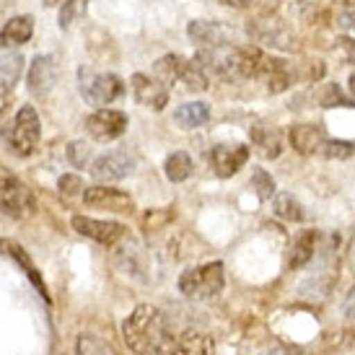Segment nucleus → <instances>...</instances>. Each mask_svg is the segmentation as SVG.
I'll return each instance as SVG.
<instances>
[{"instance_id": "1", "label": "nucleus", "mask_w": 355, "mask_h": 355, "mask_svg": "<svg viewBox=\"0 0 355 355\" xmlns=\"http://www.w3.org/2000/svg\"><path fill=\"white\" fill-rule=\"evenodd\" d=\"M122 337L135 355H171L177 335L168 327L166 314L153 304H140L122 322Z\"/></svg>"}, {"instance_id": "2", "label": "nucleus", "mask_w": 355, "mask_h": 355, "mask_svg": "<svg viewBox=\"0 0 355 355\" xmlns=\"http://www.w3.org/2000/svg\"><path fill=\"white\" fill-rule=\"evenodd\" d=\"M226 286L223 262H207L200 267H189L179 275V293L189 301H210Z\"/></svg>"}, {"instance_id": "3", "label": "nucleus", "mask_w": 355, "mask_h": 355, "mask_svg": "<svg viewBox=\"0 0 355 355\" xmlns=\"http://www.w3.org/2000/svg\"><path fill=\"white\" fill-rule=\"evenodd\" d=\"M3 138L8 143V148L16 153V156L26 158L31 156L37 146H40V138H42V122H40V114H37V109L29 107V104H24V107L13 114L6 130H3Z\"/></svg>"}, {"instance_id": "4", "label": "nucleus", "mask_w": 355, "mask_h": 355, "mask_svg": "<svg viewBox=\"0 0 355 355\" xmlns=\"http://www.w3.org/2000/svg\"><path fill=\"white\" fill-rule=\"evenodd\" d=\"M0 210L10 218H24L34 213L31 189L3 164H0Z\"/></svg>"}, {"instance_id": "5", "label": "nucleus", "mask_w": 355, "mask_h": 355, "mask_svg": "<svg viewBox=\"0 0 355 355\" xmlns=\"http://www.w3.org/2000/svg\"><path fill=\"white\" fill-rule=\"evenodd\" d=\"M73 231H78L80 236L96 241L101 247H117L122 239L128 236V226H122L117 220H99L89 216H73L70 218Z\"/></svg>"}, {"instance_id": "6", "label": "nucleus", "mask_w": 355, "mask_h": 355, "mask_svg": "<svg viewBox=\"0 0 355 355\" xmlns=\"http://www.w3.org/2000/svg\"><path fill=\"white\" fill-rule=\"evenodd\" d=\"M135 166H138V158L132 150H109L91 164V177L96 182H119L130 177Z\"/></svg>"}, {"instance_id": "7", "label": "nucleus", "mask_w": 355, "mask_h": 355, "mask_svg": "<svg viewBox=\"0 0 355 355\" xmlns=\"http://www.w3.org/2000/svg\"><path fill=\"white\" fill-rule=\"evenodd\" d=\"M247 31L259 44H265L270 50H280V52L298 50V37L288 29L283 21H249Z\"/></svg>"}, {"instance_id": "8", "label": "nucleus", "mask_w": 355, "mask_h": 355, "mask_svg": "<svg viewBox=\"0 0 355 355\" xmlns=\"http://www.w3.org/2000/svg\"><path fill=\"white\" fill-rule=\"evenodd\" d=\"M80 94L89 104L104 109L125 94V83L114 73H96V76H89L80 83Z\"/></svg>"}, {"instance_id": "9", "label": "nucleus", "mask_w": 355, "mask_h": 355, "mask_svg": "<svg viewBox=\"0 0 355 355\" xmlns=\"http://www.w3.org/2000/svg\"><path fill=\"white\" fill-rule=\"evenodd\" d=\"M86 130L94 140L99 143H109V140H117L125 135L128 130V114L119 112V109H96L94 114L86 117Z\"/></svg>"}, {"instance_id": "10", "label": "nucleus", "mask_w": 355, "mask_h": 355, "mask_svg": "<svg viewBox=\"0 0 355 355\" xmlns=\"http://www.w3.org/2000/svg\"><path fill=\"white\" fill-rule=\"evenodd\" d=\"M207 161H210V166H213V171H216L218 177L228 179L234 177V174H239V168H244V164L249 161V148L241 146V143H234V146L220 143V146L210 148Z\"/></svg>"}, {"instance_id": "11", "label": "nucleus", "mask_w": 355, "mask_h": 355, "mask_svg": "<svg viewBox=\"0 0 355 355\" xmlns=\"http://www.w3.org/2000/svg\"><path fill=\"white\" fill-rule=\"evenodd\" d=\"M130 89H132V96L138 99V104L143 107H150L161 112V109L168 104V89L156 80L153 76H146V73H135L132 80H130Z\"/></svg>"}, {"instance_id": "12", "label": "nucleus", "mask_w": 355, "mask_h": 355, "mask_svg": "<svg viewBox=\"0 0 355 355\" xmlns=\"http://www.w3.org/2000/svg\"><path fill=\"white\" fill-rule=\"evenodd\" d=\"M83 202L91 207H107V210H114V213H130L135 207V202H132L128 192L107 187V184H96V187L83 189Z\"/></svg>"}, {"instance_id": "13", "label": "nucleus", "mask_w": 355, "mask_h": 355, "mask_svg": "<svg viewBox=\"0 0 355 355\" xmlns=\"http://www.w3.org/2000/svg\"><path fill=\"white\" fill-rule=\"evenodd\" d=\"M58 80V65L50 55H37L31 60L29 73H26V83H29V91L34 96H44L50 94L52 86Z\"/></svg>"}, {"instance_id": "14", "label": "nucleus", "mask_w": 355, "mask_h": 355, "mask_svg": "<svg viewBox=\"0 0 355 355\" xmlns=\"http://www.w3.org/2000/svg\"><path fill=\"white\" fill-rule=\"evenodd\" d=\"M288 140H291V148L301 153V156H314V153H322L327 143V135L322 128L316 125H293L288 130Z\"/></svg>"}, {"instance_id": "15", "label": "nucleus", "mask_w": 355, "mask_h": 355, "mask_svg": "<svg viewBox=\"0 0 355 355\" xmlns=\"http://www.w3.org/2000/svg\"><path fill=\"white\" fill-rule=\"evenodd\" d=\"M0 254L10 257L16 265L26 272V277L31 280V286L40 291V296L50 304V296H47V286H44V280H42L40 270H37V265L31 262V257L26 254V249L21 247V244H16V241H10V239H0Z\"/></svg>"}, {"instance_id": "16", "label": "nucleus", "mask_w": 355, "mask_h": 355, "mask_svg": "<svg viewBox=\"0 0 355 355\" xmlns=\"http://www.w3.org/2000/svg\"><path fill=\"white\" fill-rule=\"evenodd\" d=\"M187 34L202 50H218L228 40V29H223L220 24H213V21H192L187 26Z\"/></svg>"}, {"instance_id": "17", "label": "nucleus", "mask_w": 355, "mask_h": 355, "mask_svg": "<svg viewBox=\"0 0 355 355\" xmlns=\"http://www.w3.org/2000/svg\"><path fill=\"white\" fill-rule=\"evenodd\" d=\"M316 234L314 228H304V231H298L296 239H293V244H291V254H288V267L291 270H301L311 262V257L316 252Z\"/></svg>"}, {"instance_id": "18", "label": "nucleus", "mask_w": 355, "mask_h": 355, "mask_svg": "<svg viewBox=\"0 0 355 355\" xmlns=\"http://www.w3.org/2000/svg\"><path fill=\"white\" fill-rule=\"evenodd\" d=\"M31 34H34V19H31V16H13V19L0 29V50L19 47V44L31 40Z\"/></svg>"}, {"instance_id": "19", "label": "nucleus", "mask_w": 355, "mask_h": 355, "mask_svg": "<svg viewBox=\"0 0 355 355\" xmlns=\"http://www.w3.org/2000/svg\"><path fill=\"white\" fill-rule=\"evenodd\" d=\"M249 138L257 146L262 158H277L283 153V135L275 128H265V125H254L249 130Z\"/></svg>"}, {"instance_id": "20", "label": "nucleus", "mask_w": 355, "mask_h": 355, "mask_svg": "<svg viewBox=\"0 0 355 355\" xmlns=\"http://www.w3.org/2000/svg\"><path fill=\"white\" fill-rule=\"evenodd\" d=\"M171 355H216V340L205 332H184L177 337Z\"/></svg>"}, {"instance_id": "21", "label": "nucleus", "mask_w": 355, "mask_h": 355, "mask_svg": "<svg viewBox=\"0 0 355 355\" xmlns=\"http://www.w3.org/2000/svg\"><path fill=\"white\" fill-rule=\"evenodd\" d=\"M24 73V55L21 52H8L0 55V101L10 94V89L19 83Z\"/></svg>"}, {"instance_id": "22", "label": "nucleus", "mask_w": 355, "mask_h": 355, "mask_svg": "<svg viewBox=\"0 0 355 355\" xmlns=\"http://www.w3.org/2000/svg\"><path fill=\"white\" fill-rule=\"evenodd\" d=\"M207 119H210V107L202 104V101H184V104L177 107V112H174V122L184 130L200 128V125H205Z\"/></svg>"}, {"instance_id": "23", "label": "nucleus", "mask_w": 355, "mask_h": 355, "mask_svg": "<svg viewBox=\"0 0 355 355\" xmlns=\"http://www.w3.org/2000/svg\"><path fill=\"white\" fill-rule=\"evenodd\" d=\"M187 60H182L179 55H164L153 62V78L161 80L164 86H177L179 76H182V68H184Z\"/></svg>"}, {"instance_id": "24", "label": "nucleus", "mask_w": 355, "mask_h": 355, "mask_svg": "<svg viewBox=\"0 0 355 355\" xmlns=\"http://www.w3.org/2000/svg\"><path fill=\"white\" fill-rule=\"evenodd\" d=\"M272 210H275L277 218H283L288 223H301L306 218L304 205L291 192H277L275 198H272Z\"/></svg>"}, {"instance_id": "25", "label": "nucleus", "mask_w": 355, "mask_h": 355, "mask_svg": "<svg viewBox=\"0 0 355 355\" xmlns=\"http://www.w3.org/2000/svg\"><path fill=\"white\" fill-rule=\"evenodd\" d=\"M164 174H166L168 182H177V184L189 179V174H192V158H189V153H184V150L168 153L166 161H164Z\"/></svg>"}, {"instance_id": "26", "label": "nucleus", "mask_w": 355, "mask_h": 355, "mask_svg": "<svg viewBox=\"0 0 355 355\" xmlns=\"http://www.w3.org/2000/svg\"><path fill=\"white\" fill-rule=\"evenodd\" d=\"M179 86L187 91H205L207 89V76L205 70L200 68L195 60H187L184 68H182V76H179Z\"/></svg>"}, {"instance_id": "27", "label": "nucleus", "mask_w": 355, "mask_h": 355, "mask_svg": "<svg viewBox=\"0 0 355 355\" xmlns=\"http://www.w3.org/2000/svg\"><path fill=\"white\" fill-rule=\"evenodd\" d=\"M316 101H319V107H324V109L350 107V104H353V99H347L345 91L340 89L337 83H327V86H322V91L316 94Z\"/></svg>"}, {"instance_id": "28", "label": "nucleus", "mask_w": 355, "mask_h": 355, "mask_svg": "<svg viewBox=\"0 0 355 355\" xmlns=\"http://www.w3.org/2000/svg\"><path fill=\"white\" fill-rule=\"evenodd\" d=\"M76 355H117V350L99 340L94 335H80L78 337V345H76Z\"/></svg>"}, {"instance_id": "29", "label": "nucleus", "mask_w": 355, "mask_h": 355, "mask_svg": "<svg viewBox=\"0 0 355 355\" xmlns=\"http://www.w3.org/2000/svg\"><path fill=\"white\" fill-rule=\"evenodd\" d=\"M252 189L257 192L259 200H272L277 195L275 179H272V174H267L265 168H254L252 171Z\"/></svg>"}, {"instance_id": "30", "label": "nucleus", "mask_w": 355, "mask_h": 355, "mask_svg": "<svg viewBox=\"0 0 355 355\" xmlns=\"http://www.w3.org/2000/svg\"><path fill=\"white\" fill-rule=\"evenodd\" d=\"M322 153L329 161H345L355 153V143H350V140H327Z\"/></svg>"}, {"instance_id": "31", "label": "nucleus", "mask_w": 355, "mask_h": 355, "mask_svg": "<svg viewBox=\"0 0 355 355\" xmlns=\"http://www.w3.org/2000/svg\"><path fill=\"white\" fill-rule=\"evenodd\" d=\"M298 16L306 21V24H327L329 21V10L322 8V6H316V3H306L301 0V6H298Z\"/></svg>"}, {"instance_id": "32", "label": "nucleus", "mask_w": 355, "mask_h": 355, "mask_svg": "<svg viewBox=\"0 0 355 355\" xmlns=\"http://www.w3.org/2000/svg\"><path fill=\"white\" fill-rule=\"evenodd\" d=\"M89 158H91V146L86 143V140H73V143L68 146V161L76 168L86 166V164H89Z\"/></svg>"}, {"instance_id": "33", "label": "nucleus", "mask_w": 355, "mask_h": 355, "mask_svg": "<svg viewBox=\"0 0 355 355\" xmlns=\"http://www.w3.org/2000/svg\"><path fill=\"white\" fill-rule=\"evenodd\" d=\"M291 83H293V78H291V70L288 68L275 70L272 76H267L265 78V86L270 94H283V91L291 89Z\"/></svg>"}, {"instance_id": "34", "label": "nucleus", "mask_w": 355, "mask_h": 355, "mask_svg": "<svg viewBox=\"0 0 355 355\" xmlns=\"http://www.w3.org/2000/svg\"><path fill=\"white\" fill-rule=\"evenodd\" d=\"M83 8H86V0H68V3L60 8V26H62V29L70 26L73 19H78L80 13H83Z\"/></svg>"}, {"instance_id": "35", "label": "nucleus", "mask_w": 355, "mask_h": 355, "mask_svg": "<svg viewBox=\"0 0 355 355\" xmlns=\"http://www.w3.org/2000/svg\"><path fill=\"white\" fill-rule=\"evenodd\" d=\"M58 189L65 198H76V195H80V189H83V182H80L78 174H62L58 182Z\"/></svg>"}, {"instance_id": "36", "label": "nucleus", "mask_w": 355, "mask_h": 355, "mask_svg": "<svg viewBox=\"0 0 355 355\" xmlns=\"http://www.w3.org/2000/svg\"><path fill=\"white\" fill-rule=\"evenodd\" d=\"M337 47H340V52H343V58H345L350 65H355V40L353 37H340V40H337Z\"/></svg>"}, {"instance_id": "37", "label": "nucleus", "mask_w": 355, "mask_h": 355, "mask_svg": "<svg viewBox=\"0 0 355 355\" xmlns=\"http://www.w3.org/2000/svg\"><path fill=\"white\" fill-rule=\"evenodd\" d=\"M327 73V65L322 60H314V62H309V70H306V78L309 80H322Z\"/></svg>"}, {"instance_id": "38", "label": "nucleus", "mask_w": 355, "mask_h": 355, "mask_svg": "<svg viewBox=\"0 0 355 355\" xmlns=\"http://www.w3.org/2000/svg\"><path fill=\"white\" fill-rule=\"evenodd\" d=\"M343 316H345V319H350V322L355 319V286L347 291L345 301H343Z\"/></svg>"}, {"instance_id": "39", "label": "nucleus", "mask_w": 355, "mask_h": 355, "mask_svg": "<svg viewBox=\"0 0 355 355\" xmlns=\"http://www.w3.org/2000/svg\"><path fill=\"white\" fill-rule=\"evenodd\" d=\"M259 355H291V350L283 345H272V347H267V350H262Z\"/></svg>"}, {"instance_id": "40", "label": "nucleus", "mask_w": 355, "mask_h": 355, "mask_svg": "<svg viewBox=\"0 0 355 355\" xmlns=\"http://www.w3.org/2000/svg\"><path fill=\"white\" fill-rule=\"evenodd\" d=\"M223 6H228V8H247L252 0H220Z\"/></svg>"}, {"instance_id": "41", "label": "nucleus", "mask_w": 355, "mask_h": 355, "mask_svg": "<svg viewBox=\"0 0 355 355\" xmlns=\"http://www.w3.org/2000/svg\"><path fill=\"white\" fill-rule=\"evenodd\" d=\"M340 10H355V0H332Z\"/></svg>"}, {"instance_id": "42", "label": "nucleus", "mask_w": 355, "mask_h": 355, "mask_svg": "<svg viewBox=\"0 0 355 355\" xmlns=\"http://www.w3.org/2000/svg\"><path fill=\"white\" fill-rule=\"evenodd\" d=\"M343 337H345L347 343H355V319H353V324H350L345 332H343Z\"/></svg>"}, {"instance_id": "43", "label": "nucleus", "mask_w": 355, "mask_h": 355, "mask_svg": "<svg viewBox=\"0 0 355 355\" xmlns=\"http://www.w3.org/2000/svg\"><path fill=\"white\" fill-rule=\"evenodd\" d=\"M347 91H350V96H353V101H355V73L347 78Z\"/></svg>"}]
</instances>
